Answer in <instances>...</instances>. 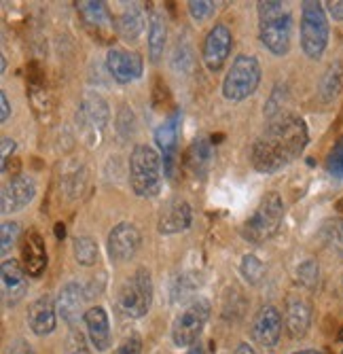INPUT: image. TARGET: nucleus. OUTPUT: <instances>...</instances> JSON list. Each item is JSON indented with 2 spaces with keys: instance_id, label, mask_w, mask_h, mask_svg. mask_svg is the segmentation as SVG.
I'll return each mask as SVG.
<instances>
[{
  "instance_id": "17",
  "label": "nucleus",
  "mask_w": 343,
  "mask_h": 354,
  "mask_svg": "<svg viewBox=\"0 0 343 354\" xmlns=\"http://www.w3.org/2000/svg\"><path fill=\"white\" fill-rule=\"evenodd\" d=\"M193 223V208L191 204L182 200V198H174L170 202L164 204L159 218H157V230L164 236H174L180 232H186Z\"/></svg>"
},
{
  "instance_id": "12",
  "label": "nucleus",
  "mask_w": 343,
  "mask_h": 354,
  "mask_svg": "<svg viewBox=\"0 0 343 354\" xmlns=\"http://www.w3.org/2000/svg\"><path fill=\"white\" fill-rule=\"evenodd\" d=\"M140 244H142V236L134 223H119L117 227H112L106 240L110 259L119 263L134 259Z\"/></svg>"
},
{
  "instance_id": "36",
  "label": "nucleus",
  "mask_w": 343,
  "mask_h": 354,
  "mask_svg": "<svg viewBox=\"0 0 343 354\" xmlns=\"http://www.w3.org/2000/svg\"><path fill=\"white\" fill-rule=\"evenodd\" d=\"M214 11H216V5L208 3V0H191V3H189V13L197 24L210 19L214 15Z\"/></svg>"
},
{
  "instance_id": "24",
  "label": "nucleus",
  "mask_w": 343,
  "mask_h": 354,
  "mask_svg": "<svg viewBox=\"0 0 343 354\" xmlns=\"http://www.w3.org/2000/svg\"><path fill=\"white\" fill-rule=\"evenodd\" d=\"M284 327L293 339H301L307 335V331L311 327V306H309V301H305L299 295L286 299Z\"/></svg>"
},
{
  "instance_id": "22",
  "label": "nucleus",
  "mask_w": 343,
  "mask_h": 354,
  "mask_svg": "<svg viewBox=\"0 0 343 354\" xmlns=\"http://www.w3.org/2000/svg\"><path fill=\"white\" fill-rule=\"evenodd\" d=\"M178 125H180V113L174 111L157 130H155V142H157L161 157H164V170L170 176L176 159V149H178Z\"/></svg>"
},
{
  "instance_id": "46",
  "label": "nucleus",
  "mask_w": 343,
  "mask_h": 354,
  "mask_svg": "<svg viewBox=\"0 0 343 354\" xmlns=\"http://www.w3.org/2000/svg\"><path fill=\"white\" fill-rule=\"evenodd\" d=\"M186 354H204V348L197 344V346H193V348H191L189 352H186Z\"/></svg>"
},
{
  "instance_id": "33",
  "label": "nucleus",
  "mask_w": 343,
  "mask_h": 354,
  "mask_svg": "<svg viewBox=\"0 0 343 354\" xmlns=\"http://www.w3.org/2000/svg\"><path fill=\"white\" fill-rule=\"evenodd\" d=\"M326 170L333 178H343V136L333 145L329 157H326Z\"/></svg>"
},
{
  "instance_id": "37",
  "label": "nucleus",
  "mask_w": 343,
  "mask_h": 354,
  "mask_svg": "<svg viewBox=\"0 0 343 354\" xmlns=\"http://www.w3.org/2000/svg\"><path fill=\"white\" fill-rule=\"evenodd\" d=\"M66 354H91L85 335L79 329H72L66 339Z\"/></svg>"
},
{
  "instance_id": "45",
  "label": "nucleus",
  "mask_w": 343,
  "mask_h": 354,
  "mask_svg": "<svg viewBox=\"0 0 343 354\" xmlns=\"http://www.w3.org/2000/svg\"><path fill=\"white\" fill-rule=\"evenodd\" d=\"M55 236H57V238H64V236H66V230H64V225H61V223L55 225Z\"/></svg>"
},
{
  "instance_id": "3",
  "label": "nucleus",
  "mask_w": 343,
  "mask_h": 354,
  "mask_svg": "<svg viewBox=\"0 0 343 354\" xmlns=\"http://www.w3.org/2000/svg\"><path fill=\"white\" fill-rule=\"evenodd\" d=\"M284 221V202L275 191L263 196L255 212L242 225V238L251 244H265L275 238Z\"/></svg>"
},
{
  "instance_id": "7",
  "label": "nucleus",
  "mask_w": 343,
  "mask_h": 354,
  "mask_svg": "<svg viewBox=\"0 0 343 354\" xmlns=\"http://www.w3.org/2000/svg\"><path fill=\"white\" fill-rule=\"evenodd\" d=\"M261 64L255 55H237L223 81V95L229 102H242L259 89L261 85Z\"/></svg>"
},
{
  "instance_id": "32",
  "label": "nucleus",
  "mask_w": 343,
  "mask_h": 354,
  "mask_svg": "<svg viewBox=\"0 0 343 354\" xmlns=\"http://www.w3.org/2000/svg\"><path fill=\"white\" fill-rule=\"evenodd\" d=\"M19 236H21L19 223H15V221H5L3 223V227H0V242H3L0 250H3V257H7L11 252V248L17 244Z\"/></svg>"
},
{
  "instance_id": "39",
  "label": "nucleus",
  "mask_w": 343,
  "mask_h": 354,
  "mask_svg": "<svg viewBox=\"0 0 343 354\" xmlns=\"http://www.w3.org/2000/svg\"><path fill=\"white\" fill-rule=\"evenodd\" d=\"M112 354H142V339L138 335H130Z\"/></svg>"
},
{
  "instance_id": "10",
  "label": "nucleus",
  "mask_w": 343,
  "mask_h": 354,
  "mask_svg": "<svg viewBox=\"0 0 343 354\" xmlns=\"http://www.w3.org/2000/svg\"><path fill=\"white\" fill-rule=\"evenodd\" d=\"M233 49V35L227 24H214L204 39L202 59L210 73H221Z\"/></svg>"
},
{
  "instance_id": "40",
  "label": "nucleus",
  "mask_w": 343,
  "mask_h": 354,
  "mask_svg": "<svg viewBox=\"0 0 343 354\" xmlns=\"http://www.w3.org/2000/svg\"><path fill=\"white\" fill-rule=\"evenodd\" d=\"M13 151H15V140L3 138V153H0V157H3V172L9 170V157L13 155Z\"/></svg>"
},
{
  "instance_id": "16",
  "label": "nucleus",
  "mask_w": 343,
  "mask_h": 354,
  "mask_svg": "<svg viewBox=\"0 0 343 354\" xmlns=\"http://www.w3.org/2000/svg\"><path fill=\"white\" fill-rule=\"evenodd\" d=\"M37 196V183L26 176V174H15L5 187H3V196H0V208L3 214L19 212L26 208Z\"/></svg>"
},
{
  "instance_id": "4",
  "label": "nucleus",
  "mask_w": 343,
  "mask_h": 354,
  "mask_svg": "<svg viewBox=\"0 0 343 354\" xmlns=\"http://www.w3.org/2000/svg\"><path fill=\"white\" fill-rule=\"evenodd\" d=\"M159 153L148 145H136L130 155V185L138 198H155L161 191Z\"/></svg>"
},
{
  "instance_id": "19",
  "label": "nucleus",
  "mask_w": 343,
  "mask_h": 354,
  "mask_svg": "<svg viewBox=\"0 0 343 354\" xmlns=\"http://www.w3.org/2000/svg\"><path fill=\"white\" fill-rule=\"evenodd\" d=\"M28 327L35 335L45 337L51 335L57 327V308L51 295H41L37 297L28 308Z\"/></svg>"
},
{
  "instance_id": "34",
  "label": "nucleus",
  "mask_w": 343,
  "mask_h": 354,
  "mask_svg": "<svg viewBox=\"0 0 343 354\" xmlns=\"http://www.w3.org/2000/svg\"><path fill=\"white\" fill-rule=\"evenodd\" d=\"M134 125H136V119H134V113L130 111L128 104H123L119 115H117V132L121 138H130L134 134Z\"/></svg>"
},
{
  "instance_id": "20",
  "label": "nucleus",
  "mask_w": 343,
  "mask_h": 354,
  "mask_svg": "<svg viewBox=\"0 0 343 354\" xmlns=\"http://www.w3.org/2000/svg\"><path fill=\"white\" fill-rule=\"evenodd\" d=\"M28 293V274L15 259L3 261V299L7 308L17 306Z\"/></svg>"
},
{
  "instance_id": "38",
  "label": "nucleus",
  "mask_w": 343,
  "mask_h": 354,
  "mask_svg": "<svg viewBox=\"0 0 343 354\" xmlns=\"http://www.w3.org/2000/svg\"><path fill=\"white\" fill-rule=\"evenodd\" d=\"M168 104H170V89L161 79H157L153 85V106L157 111H164Z\"/></svg>"
},
{
  "instance_id": "27",
  "label": "nucleus",
  "mask_w": 343,
  "mask_h": 354,
  "mask_svg": "<svg viewBox=\"0 0 343 354\" xmlns=\"http://www.w3.org/2000/svg\"><path fill=\"white\" fill-rule=\"evenodd\" d=\"M320 238L335 254H339L343 259V218L341 216H333L322 223Z\"/></svg>"
},
{
  "instance_id": "5",
  "label": "nucleus",
  "mask_w": 343,
  "mask_h": 354,
  "mask_svg": "<svg viewBox=\"0 0 343 354\" xmlns=\"http://www.w3.org/2000/svg\"><path fill=\"white\" fill-rule=\"evenodd\" d=\"M301 49L309 59H320L329 47L331 26L326 17V9L316 0H305L301 5Z\"/></svg>"
},
{
  "instance_id": "21",
  "label": "nucleus",
  "mask_w": 343,
  "mask_h": 354,
  "mask_svg": "<svg viewBox=\"0 0 343 354\" xmlns=\"http://www.w3.org/2000/svg\"><path fill=\"white\" fill-rule=\"evenodd\" d=\"M85 329H87V337L91 342V346L98 352H106L112 344V333H110V320L108 314L102 306H93L87 310L85 318Z\"/></svg>"
},
{
  "instance_id": "30",
  "label": "nucleus",
  "mask_w": 343,
  "mask_h": 354,
  "mask_svg": "<svg viewBox=\"0 0 343 354\" xmlns=\"http://www.w3.org/2000/svg\"><path fill=\"white\" fill-rule=\"evenodd\" d=\"M239 274L248 284H261L265 278V263L259 259L257 254H244L242 257V263H239Z\"/></svg>"
},
{
  "instance_id": "29",
  "label": "nucleus",
  "mask_w": 343,
  "mask_h": 354,
  "mask_svg": "<svg viewBox=\"0 0 343 354\" xmlns=\"http://www.w3.org/2000/svg\"><path fill=\"white\" fill-rule=\"evenodd\" d=\"M72 252H75L77 263L83 266V268L96 266L98 254H100L98 242L93 240V238H89V236H79V238H75V242H72Z\"/></svg>"
},
{
  "instance_id": "42",
  "label": "nucleus",
  "mask_w": 343,
  "mask_h": 354,
  "mask_svg": "<svg viewBox=\"0 0 343 354\" xmlns=\"http://www.w3.org/2000/svg\"><path fill=\"white\" fill-rule=\"evenodd\" d=\"M7 354H35V350L28 342H15V344H11Z\"/></svg>"
},
{
  "instance_id": "18",
  "label": "nucleus",
  "mask_w": 343,
  "mask_h": 354,
  "mask_svg": "<svg viewBox=\"0 0 343 354\" xmlns=\"http://www.w3.org/2000/svg\"><path fill=\"white\" fill-rule=\"evenodd\" d=\"M21 268L30 278H41L47 270V246L45 238L30 230L21 238Z\"/></svg>"
},
{
  "instance_id": "14",
  "label": "nucleus",
  "mask_w": 343,
  "mask_h": 354,
  "mask_svg": "<svg viewBox=\"0 0 343 354\" xmlns=\"http://www.w3.org/2000/svg\"><path fill=\"white\" fill-rule=\"evenodd\" d=\"M85 288L79 282H66L59 288V293L55 297V308H57V316L64 320L68 327H77L79 320L85 318L87 310H85Z\"/></svg>"
},
{
  "instance_id": "48",
  "label": "nucleus",
  "mask_w": 343,
  "mask_h": 354,
  "mask_svg": "<svg viewBox=\"0 0 343 354\" xmlns=\"http://www.w3.org/2000/svg\"><path fill=\"white\" fill-rule=\"evenodd\" d=\"M341 339H343V331H341Z\"/></svg>"
},
{
  "instance_id": "2",
  "label": "nucleus",
  "mask_w": 343,
  "mask_h": 354,
  "mask_svg": "<svg viewBox=\"0 0 343 354\" xmlns=\"http://www.w3.org/2000/svg\"><path fill=\"white\" fill-rule=\"evenodd\" d=\"M259 11V39L271 53L282 57L291 51L293 41V13L284 3L265 0L257 5Z\"/></svg>"
},
{
  "instance_id": "6",
  "label": "nucleus",
  "mask_w": 343,
  "mask_h": 354,
  "mask_svg": "<svg viewBox=\"0 0 343 354\" xmlns=\"http://www.w3.org/2000/svg\"><path fill=\"white\" fill-rule=\"evenodd\" d=\"M153 293H155V288H153L150 272L146 268H138L132 276L123 280L119 288V293H117L119 312L132 320L146 316L153 306Z\"/></svg>"
},
{
  "instance_id": "31",
  "label": "nucleus",
  "mask_w": 343,
  "mask_h": 354,
  "mask_svg": "<svg viewBox=\"0 0 343 354\" xmlns=\"http://www.w3.org/2000/svg\"><path fill=\"white\" fill-rule=\"evenodd\" d=\"M297 280L299 284H303L305 288H316L320 282V266L314 259H305L299 268H297Z\"/></svg>"
},
{
  "instance_id": "47",
  "label": "nucleus",
  "mask_w": 343,
  "mask_h": 354,
  "mask_svg": "<svg viewBox=\"0 0 343 354\" xmlns=\"http://www.w3.org/2000/svg\"><path fill=\"white\" fill-rule=\"evenodd\" d=\"M293 354H324L320 350H299V352H293Z\"/></svg>"
},
{
  "instance_id": "8",
  "label": "nucleus",
  "mask_w": 343,
  "mask_h": 354,
  "mask_svg": "<svg viewBox=\"0 0 343 354\" xmlns=\"http://www.w3.org/2000/svg\"><path fill=\"white\" fill-rule=\"evenodd\" d=\"M210 301L195 299L186 306L172 323V342L178 348H193L210 320Z\"/></svg>"
},
{
  "instance_id": "11",
  "label": "nucleus",
  "mask_w": 343,
  "mask_h": 354,
  "mask_svg": "<svg viewBox=\"0 0 343 354\" xmlns=\"http://www.w3.org/2000/svg\"><path fill=\"white\" fill-rule=\"evenodd\" d=\"M106 68H108V75L117 83L128 85V83L138 81L142 77L144 62L136 51H128V49H121V47H110L108 53H106Z\"/></svg>"
},
{
  "instance_id": "26",
  "label": "nucleus",
  "mask_w": 343,
  "mask_h": 354,
  "mask_svg": "<svg viewBox=\"0 0 343 354\" xmlns=\"http://www.w3.org/2000/svg\"><path fill=\"white\" fill-rule=\"evenodd\" d=\"M210 159H212V147L206 138L193 140V145L186 151V166H189L197 176H204L210 168Z\"/></svg>"
},
{
  "instance_id": "49",
  "label": "nucleus",
  "mask_w": 343,
  "mask_h": 354,
  "mask_svg": "<svg viewBox=\"0 0 343 354\" xmlns=\"http://www.w3.org/2000/svg\"><path fill=\"white\" fill-rule=\"evenodd\" d=\"M341 354H343V352H341Z\"/></svg>"
},
{
  "instance_id": "44",
  "label": "nucleus",
  "mask_w": 343,
  "mask_h": 354,
  "mask_svg": "<svg viewBox=\"0 0 343 354\" xmlns=\"http://www.w3.org/2000/svg\"><path fill=\"white\" fill-rule=\"evenodd\" d=\"M233 354H257V350H255L251 344H239V346L233 350Z\"/></svg>"
},
{
  "instance_id": "43",
  "label": "nucleus",
  "mask_w": 343,
  "mask_h": 354,
  "mask_svg": "<svg viewBox=\"0 0 343 354\" xmlns=\"http://www.w3.org/2000/svg\"><path fill=\"white\" fill-rule=\"evenodd\" d=\"M0 104H3V115H0V121H7L9 119V115H11V106H9V100H7V93L3 91L0 93Z\"/></svg>"
},
{
  "instance_id": "41",
  "label": "nucleus",
  "mask_w": 343,
  "mask_h": 354,
  "mask_svg": "<svg viewBox=\"0 0 343 354\" xmlns=\"http://www.w3.org/2000/svg\"><path fill=\"white\" fill-rule=\"evenodd\" d=\"M329 15L337 21H343V0H331V3H324Z\"/></svg>"
},
{
  "instance_id": "15",
  "label": "nucleus",
  "mask_w": 343,
  "mask_h": 354,
  "mask_svg": "<svg viewBox=\"0 0 343 354\" xmlns=\"http://www.w3.org/2000/svg\"><path fill=\"white\" fill-rule=\"evenodd\" d=\"M77 9L85 21V28L91 32V35L100 43H108L110 35H115V17H112L108 5L89 0V3H79Z\"/></svg>"
},
{
  "instance_id": "9",
  "label": "nucleus",
  "mask_w": 343,
  "mask_h": 354,
  "mask_svg": "<svg viewBox=\"0 0 343 354\" xmlns=\"http://www.w3.org/2000/svg\"><path fill=\"white\" fill-rule=\"evenodd\" d=\"M108 119H110V109L102 95L96 91L85 93V98L81 100V104L77 109V125H79L83 138L91 147L100 145L102 134L108 125Z\"/></svg>"
},
{
  "instance_id": "28",
  "label": "nucleus",
  "mask_w": 343,
  "mask_h": 354,
  "mask_svg": "<svg viewBox=\"0 0 343 354\" xmlns=\"http://www.w3.org/2000/svg\"><path fill=\"white\" fill-rule=\"evenodd\" d=\"M343 89V64L335 62L329 66V71L324 73L322 81H320V95L324 102L335 100L339 91Z\"/></svg>"
},
{
  "instance_id": "13",
  "label": "nucleus",
  "mask_w": 343,
  "mask_h": 354,
  "mask_svg": "<svg viewBox=\"0 0 343 354\" xmlns=\"http://www.w3.org/2000/svg\"><path fill=\"white\" fill-rule=\"evenodd\" d=\"M251 333L259 346L273 350L282 337V314L280 310L275 306H263L253 318Z\"/></svg>"
},
{
  "instance_id": "1",
  "label": "nucleus",
  "mask_w": 343,
  "mask_h": 354,
  "mask_svg": "<svg viewBox=\"0 0 343 354\" xmlns=\"http://www.w3.org/2000/svg\"><path fill=\"white\" fill-rule=\"evenodd\" d=\"M309 140L307 125L293 113H277L255 140L251 162L261 174H275L301 157Z\"/></svg>"
},
{
  "instance_id": "25",
  "label": "nucleus",
  "mask_w": 343,
  "mask_h": 354,
  "mask_svg": "<svg viewBox=\"0 0 343 354\" xmlns=\"http://www.w3.org/2000/svg\"><path fill=\"white\" fill-rule=\"evenodd\" d=\"M168 41V24L166 17L159 11H153L148 17V57L157 64L164 55Z\"/></svg>"
},
{
  "instance_id": "35",
  "label": "nucleus",
  "mask_w": 343,
  "mask_h": 354,
  "mask_svg": "<svg viewBox=\"0 0 343 354\" xmlns=\"http://www.w3.org/2000/svg\"><path fill=\"white\" fill-rule=\"evenodd\" d=\"M199 278V276H197ZM193 274H189V276H180V278H176V286H174V291H172V295H174V301H178V299H184V297H189L195 288L199 286V280H197Z\"/></svg>"
},
{
  "instance_id": "23",
  "label": "nucleus",
  "mask_w": 343,
  "mask_h": 354,
  "mask_svg": "<svg viewBox=\"0 0 343 354\" xmlns=\"http://www.w3.org/2000/svg\"><path fill=\"white\" fill-rule=\"evenodd\" d=\"M144 24H146V15L142 7L136 3H130V5H123V9L117 13L115 32H117V37H121L126 43H136L142 37Z\"/></svg>"
}]
</instances>
